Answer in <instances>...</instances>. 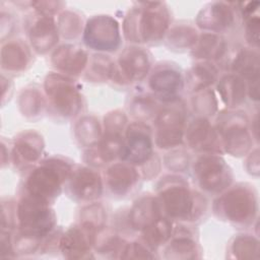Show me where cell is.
I'll return each instance as SVG.
<instances>
[{
    "label": "cell",
    "mask_w": 260,
    "mask_h": 260,
    "mask_svg": "<svg viewBox=\"0 0 260 260\" xmlns=\"http://www.w3.org/2000/svg\"><path fill=\"white\" fill-rule=\"evenodd\" d=\"M157 200L169 218L182 221L198 219L206 207L204 198L178 176H167L160 181Z\"/></svg>",
    "instance_id": "6da1fadb"
},
{
    "label": "cell",
    "mask_w": 260,
    "mask_h": 260,
    "mask_svg": "<svg viewBox=\"0 0 260 260\" xmlns=\"http://www.w3.org/2000/svg\"><path fill=\"white\" fill-rule=\"evenodd\" d=\"M169 24L170 13L164 3H140L126 15L124 34L133 43H155L164 38Z\"/></svg>",
    "instance_id": "7a4b0ae2"
},
{
    "label": "cell",
    "mask_w": 260,
    "mask_h": 260,
    "mask_svg": "<svg viewBox=\"0 0 260 260\" xmlns=\"http://www.w3.org/2000/svg\"><path fill=\"white\" fill-rule=\"evenodd\" d=\"M72 168L71 164L60 157L45 159L28 175L25 181L26 193L50 203L61 193Z\"/></svg>",
    "instance_id": "3957f363"
},
{
    "label": "cell",
    "mask_w": 260,
    "mask_h": 260,
    "mask_svg": "<svg viewBox=\"0 0 260 260\" xmlns=\"http://www.w3.org/2000/svg\"><path fill=\"white\" fill-rule=\"evenodd\" d=\"M215 214L235 224L253 223L257 215L258 203L255 190L247 184H238L228 188L214 201Z\"/></svg>",
    "instance_id": "277c9868"
},
{
    "label": "cell",
    "mask_w": 260,
    "mask_h": 260,
    "mask_svg": "<svg viewBox=\"0 0 260 260\" xmlns=\"http://www.w3.org/2000/svg\"><path fill=\"white\" fill-rule=\"evenodd\" d=\"M19 233L42 240L55 226L56 217L48 201L26 194L16 206Z\"/></svg>",
    "instance_id": "5b68a950"
},
{
    "label": "cell",
    "mask_w": 260,
    "mask_h": 260,
    "mask_svg": "<svg viewBox=\"0 0 260 260\" xmlns=\"http://www.w3.org/2000/svg\"><path fill=\"white\" fill-rule=\"evenodd\" d=\"M248 118L243 112L221 113L215 129L219 134L224 151L234 156H241L251 149L253 139L248 130Z\"/></svg>",
    "instance_id": "8992f818"
},
{
    "label": "cell",
    "mask_w": 260,
    "mask_h": 260,
    "mask_svg": "<svg viewBox=\"0 0 260 260\" xmlns=\"http://www.w3.org/2000/svg\"><path fill=\"white\" fill-rule=\"evenodd\" d=\"M193 175L200 188L208 193H220L233 182V173L224 159L215 153H204L193 164Z\"/></svg>",
    "instance_id": "52a82bcc"
},
{
    "label": "cell",
    "mask_w": 260,
    "mask_h": 260,
    "mask_svg": "<svg viewBox=\"0 0 260 260\" xmlns=\"http://www.w3.org/2000/svg\"><path fill=\"white\" fill-rule=\"evenodd\" d=\"M45 91L56 113L65 118L76 116L82 108V98L70 78L51 73L45 79Z\"/></svg>",
    "instance_id": "ba28073f"
},
{
    "label": "cell",
    "mask_w": 260,
    "mask_h": 260,
    "mask_svg": "<svg viewBox=\"0 0 260 260\" xmlns=\"http://www.w3.org/2000/svg\"><path fill=\"white\" fill-rule=\"evenodd\" d=\"M83 42L86 47L99 52H115L121 45L117 20L110 15H94L84 27Z\"/></svg>",
    "instance_id": "9c48e42d"
},
{
    "label": "cell",
    "mask_w": 260,
    "mask_h": 260,
    "mask_svg": "<svg viewBox=\"0 0 260 260\" xmlns=\"http://www.w3.org/2000/svg\"><path fill=\"white\" fill-rule=\"evenodd\" d=\"M179 101V100H178ZM162 108L155 119V144L159 148H172L183 142L185 134V112L177 102Z\"/></svg>",
    "instance_id": "30bf717a"
},
{
    "label": "cell",
    "mask_w": 260,
    "mask_h": 260,
    "mask_svg": "<svg viewBox=\"0 0 260 260\" xmlns=\"http://www.w3.org/2000/svg\"><path fill=\"white\" fill-rule=\"evenodd\" d=\"M151 66L150 56L146 50L132 46L126 48L117 63H114L112 79L122 84L140 81L143 79Z\"/></svg>",
    "instance_id": "8fae6325"
},
{
    "label": "cell",
    "mask_w": 260,
    "mask_h": 260,
    "mask_svg": "<svg viewBox=\"0 0 260 260\" xmlns=\"http://www.w3.org/2000/svg\"><path fill=\"white\" fill-rule=\"evenodd\" d=\"M152 145L150 128L144 122H133L126 128L121 158L130 165L143 166L152 157Z\"/></svg>",
    "instance_id": "7c38bea8"
},
{
    "label": "cell",
    "mask_w": 260,
    "mask_h": 260,
    "mask_svg": "<svg viewBox=\"0 0 260 260\" xmlns=\"http://www.w3.org/2000/svg\"><path fill=\"white\" fill-rule=\"evenodd\" d=\"M69 195L78 201L88 202L98 199L103 192V181L101 175L87 167L72 168L67 179Z\"/></svg>",
    "instance_id": "4fadbf2b"
},
{
    "label": "cell",
    "mask_w": 260,
    "mask_h": 260,
    "mask_svg": "<svg viewBox=\"0 0 260 260\" xmlns=\"http://www.w3.org/2000/svg\"><path fill=\"white\" fill-rule=\"evenodd\" d=\"M148 85L154 93V98L165 103L178 101L184 87V79L180 70L171 64L158 65L151 73Z\"/></svg>",
    "instance_id": "5bb4252c"
},
{
    "label": "cell",
    "mask_w": 260,
    "mask_h": 260,
    "mask_svg": "<svg viewBox=\"0 0 260 260\" xmlns=\"http://www.w3.org/2000/svg\"><path fill=\"white\" fill-rule=\"evenodd\" d=\"M96 231L82 224L74 225L61 235L59 250L68 259H83L90 257Z\"/></svg>",
    "instance_id": "9a60e30c"
},
{
    "label": "cell",
    "mask_w": 260,
    "mask_h": 260,
    "mask_svg": "<svg viewBox=\"0 0 260 260\" xmlns=\"http://www.w3.org/2000/svg\"><path fill=\"white\" fill-rule=\"evenodd\" d=\"M185 138L190 148L200 151H219L221 141L219 134L204 117L194 119L187 127ZM222 148V147H221Z\"/></svg>",
    "instance_id": "2e32d148"
},
{
    "label": "cell",
    "mask_w": 260,
    "mask_h": 260,
    "mask_svg": "<svg viewBox=\"0 0 260 260\" xmlns=\"http://www.w3.org/2000/svg\"><path fill=\"white\" fill-rule=\"evenodd\" d=\"M196 22L201 29L207 32H221L234 25L235 12L226 3L212 2L199 11Z\"/></svg>",
    "instance_id": "e0dca14e"
},
{
    "label": "cell",
    "mask_w": 260,
    "mask_h": 260,
    "mask_svg": "<svg viewBox=\"0 0 260 260\" xmlns=\"http://www.w3.org/2000/svg\"><path fill=\"white\" fill-rule=\"evenodd\" d=\"M44 149L42 136L35 131L20 133L14 140L12 158L18 168L29 166L40 158Z\"/></svg>",
    "instance_id": "ac0fdd59"
},
{
    "label": "cell",
    "mask_w": 260,
    "mask_h": 260,
    "mask_svg": "<svg viewBox=\"0 0 260 260\" xmlns=\"http://www.w3.org/2000/svg\"><path fill=\"white\" fill-rule=\"evenodd\" d=\"M139 174L128 162H118L109 167L105 173V183L113 195L125 196L137 184Z\"/></svg>",
    "instance_id": "d6986e66"
},
{
    "label": "cell",
    "mask_w": 260,
    "mask_h": 260,
    "mask_svg": "<svg viewBox=\"0 0 260 260\" xmlns=\"http://www.w3.org/2000/svg\"><path fill=\"white\" fill-rule=\"evenodd\" d=\"M53 65L63 73L78 75L88 63L87 53L80 47L64 44L55 49L52 54Z\"/></svg>",
    "instance_id": "ffe728a7"
},
{
    "label": "cell",
    "mask_w": 260,
    "mask_h": 260,
    "mask_svg": "<svg viewBox=\"0 0 260 260\" xmlns=\"http://www.w3.org/2000/svg\"><path fill=\"white\" fill-rule=\"evenodd\" d=\"M30 44L36 52L45 54L58 42L59 31L52 16L40 15L30 25L28 32Z\"/></svg>",
    "instance_id": "44dd1931"
},
{
    "label": "cell",
    "mask_w": 260,
    "mask_h": 260,
    "mask_svg": "<svg viewBox=\"0 0 260 260\" xmlns=\"http://www.w3.org/2000/svg\"><path fill=\"white\" fill-rule=\"evenodd\" d=\"M160 216L161 208L157 198L145 195L134 202L129 212V222L132 229L143 231Z\"/></svg>",
    "instance_id": "7402d4cb"
},
{
    "label": "cell",
    "mask_w": 260,
    "mask_h": 260,
    "mask_svg": "<svg viewBox=\"0 0 260 260\" xmlns=\"http://www.w3.org/2000/svg\"><path fill=\"white\" fill-rule=\"evenodd\" d=\"M217 90L222 102L231 108H236L245 102L247 94L246 83L236 74H228L218 80Z\"/></svg>",
    "instance_id": "603a6c76"
},
{
    "label": "cell",
    "mask_w": 260,
    "mask_h": 260,
    "mask_svg": "<svg viewBox=\"0 0 260 260\" xmlns=\"http://www.w3.org/2000/svg\"><path fill=\"white\" fill-rule=\"evenodd\" d=\"M30 60L29 52L21 42H9L1 50V67L9 72H19L25 69Z\"/></svg>",
    "instance_id": "cb8c5ba5"
},
{
    "label": "cell",
    "mask_w": 260,
    "mask_h": 260,
    "mask_svg": "<svg viewBox=\"0 0 260 260\" xmlns=\"http://www.w3.org/2000/svg\"><path fill=\"white\" fill-rule=\"evenodd\" d=\"M232 71L250 82L258 80L259 54L257 50L252 48L241 49L232 62Z\"/></svg>",
    "instance_id": "d4e9b609"
},
{
    "label": "cell",
    "mask_w": 260,
    "mask_h": 260,
    "mask_svg": "<svg viewBox=\"0 0 260 260\" xmlns=\"http://www.w3.org/2000/svg\"><path fill=\"white\" fill-rule=\"evenodd\" d=\"M226 49L224 40L211 32H203L198 37L197 43L192 48V55L194 58L201 60L218 59L222 57Z\"/></svg>",
    "instance_id": "484cf974"
},
{
    "label": "cell",
    "mask_w": 260,
    "mask_h": 260,
    "mask_svg": "<svg viewBox=\"0 0 260 260\" xmlns=\"http://www.w3.org/2000/svg\"><path fill=\"white\" fill-rule=\"evenodd\" d=\"M173 225L168 217L160 216L152 224L142 231V242L152 251L165 246L172 238Z\"/></svg>",
    "instance_id": "4316f807"
},
{
    "label": "cell",
    "mask_w": 260,
    "mask_h": 260,
    "mask_svg": "<svg viewBox=\"0 0 260 260\" xmlns=\"http://www.w3.org/2000/svg\"><path fill=\"white\" fill-rule=\"evenodd\" d=\"M217 78V69L210 62H201L194 65L186 75L187 86L193 92L208 88Z\"/></svg>",
    "instance_id": "83f0119b"
},
{
    "label": "cell",
    "mask_w": 260,
    "mask_h": 260,
    "mask_svg": "<svg viewBox=\"0 0 260 260\" xmlns=\"http://www.w3.org/2000/svg\"><path fill=\"white\" fill-rule=\"evenodd\" d=\"M164 257L167 259H194L198 258L196 242L187 235L180 234L174 237L165 247Z\"/></svg>",
    "instance_id": "f1b7e54d"
},
{
    "label": "cell",
    "mask_w": 260,
    "mask_h": 260,
    "mask_svg": "<svg viewBox=\"0 0 260 260\" xmlns=\"http://www.w3.org/2000/svg\"><path fill=\"white\" fill-rule=\"evenodd\" d=\"M75 136L83 146L89 148L98 145L102 138L99 121L92 116L82 117L75 125Z\"/></svg>",
    "instance_id": "f546056e"
},
{
    "label": "cell",
    "mask_w": 260,
    "mask_h": 260,
    "mask_svg": "<svg viewBox=\"0 0 260 260\" xmlns=\"http://www.w3.org/2000/svg\"><path fill=\"white\" fill-rule=\"evenodd\" d=\"M198 35L194 27L186 24H179L172 27L167 35V44L176 50L193 48L197 43Z\"/></svg>",
    "instance_id": "4dcf8cb0"
},
{
    "label": "cell",
    "mask_w": 260,
    "mask_h": 260,
    "mask_svg": "<svg viewBox=\"0 0 260 260\" xmlns=\"http://www.w3.org/2000/svg\"><path fill=\"white\" fill-rule=\"evenodd\" d=\"M230 250L235 258L257 259L259 256V243L255 237L242 234L233 239Z\"/></svg>",
    "instance_id": "1f68e13d"
},
{
    "label": "cell",
    "mask_w": 260,
    "mask_h": 260,
    "mask_svg": "<svg viewBox=\"0 0 260 260\" xmlns=\"http://www.w3.org/2000/svg\"><path fill=\"white\" fill-rule=\"evenodd\" d=\"M114 69V62L105 55H93L89 60L86 78L91 81H105L112 77Z\"/></svg>",
    "instance_id": "d6a6232c"
},
{
    "label": "cell",
    "mask_w": 260,
    "mask_h": 260,
    "mask_svg": "<svg viewBox=\"0 0 260 260\" xmlns=\"http://www.w3.org/2000/svg\"><path fill=\"white\" fill-rule=\"evenodd\" d=\"M107 213L104 206L100 203H91L80 210V224L99 231L104 228Z\"/></svg>",
    "instance_id": "836d02e7"
},
{
    "label": "cell",
    "mask_w": 260,
    "mask_h": 260,
    "mask_svg": "<svg viewBox=\"0 0 260 260\" xmlns=\"http://www.w3.org/2000/svg\"><path fill=\"white\" fill-rule=\"evenodd\" d=\"M45 106L41 92L37 89H25L19 95V109L26 117H35L42 112Z\"/></svg>",
    "instance_id": "e575fe53"
},
{
    "label": "cell",
    "mask_w": 260,
    "mask_h": 260,
    "mask_svg": "<svg viewBox=\"0 0 260 260\" xmlns=\"http://www.w3.org/2000/svg\"><path fill=\"white\" fill-rule=\"evenodd\" d=\"M57 28L64 39H75L82 29V20L72 11H64L60 14Z\"/></svg>",
    "instance_id": "d590c367"
},
{
    "label": "cell",
    "mask_w": 260,
    "mask_h": 260,
    "mask_svg": "<svg viewBox=\"0 0 260 260\" xmlns=\"http://www.w3.org/2000/svg\"><path fill=\"white\" fill-rule=\"evenodd\" d=\"M192 100L194 110L201 115V117L212 116L217 110V102L212 90L205 88L194 92Z\"/></svg>",
    "instance_id": "8d00e7d4"
},
{
    "label": "cell",
    "mask_w": 260,
    "mask_h": 260,
    "mask_svg": "<svg viewBox=\"0 0 260 260\" xmlns=\"http://www.w3.org/2000/svg\"><path fill=\"white\" fill-rule=\"evenodd\" d=\"M150 95H138L132 101L131 112L140 122H144L156 113L155 100Z\"/></svg>",
    "instance_id": "74e56055"
},
{
    "label": "cell",
    "mask_w": 260,
    "mask_h": 260,
    "mask_svg": "<svg viewBox=\"0 0 260 260\" xmlns=\"http://www.w3.org/2000/svg\"><path fill=\"white\" fill-rule=\"evenodd\" d=\"M127 124V117L122 111H113L105 117V133L123 134Z\"/></svg>",
    "instance_id": "f35d334b"
},
{
    "label": "cell",
    "mask_w": 260,
    "mask_h": 260,
    "mask_svg": "<svg viewBox=\"0 0 260 260\" xmlns=\"http://www.w3.org/2000/svg\"><path fill=\"white\" fill-rule=\"evenodd\" d=\"M152 250L147 247L143 242H132L127 243L124 251L121 255V258H133V259H145V258H154V255L151 254Z\"/></svg>",
    "instance_id": "ab89813d"
},
{
    "label": "cell",
    "mask_w": 260,
    "mask_h": 260,
    "mask_svg": "<svg viewBox=\"0 0 260 260\" xmlns=\"http://www.w3.org/2000/svg\"><path fill=\"white\" fill-rule=\"evenodd\" d=\"M165 162L168 169L172 171L184 172L188 168L189 162V155L185 150L176 149L170 152L165 157Z\"/></svg>",
    "instance_id": "60d3db41"
},
{
    "label": "cell",
    "mask_w": 260,
    "mask_h": 260,
    "mask_svg": "<svg viewBox=\"0 0 260 260\" xmlns=\"http://www.w3.org/2000/svg\"><path fill=\"white\" fill-rule=\"evenodd\" d=\"M246 40L252 49L257 50L259 45V18L253 15L248 18L246 25Z\"/></svg>",
    "instance_id": "b9f144b4"
},
{
    "label": "cell",
    "mask_w": 260,
    "mask_h": 260,
    "mask_svg": "<svg viewBox=\"0 0 260 260\" xmlns=\"http://www.w3.org/2000/svg\"><path fill=\"white\" fill-rule=\"evenodd\" d=\"M62 4L60 2H32L31 5H34L36 10L40 13V15L45 16H51V14L55 13L59 8L58 6Z\"/></svg>",
    "instance_id": "7bdbcfd3"
},
{
    "label": "cell",
    "mask_w": 260,
    "mask_h": 260,
    "mask_svg": "<svg viewBox=\"0 0 260 260\" xmlns=\"http://www.w3.org/2000/svg\"><path fill=\"white\" fill-rule=\"evenodd\" d=\"M247 169L248 172L252 175L258 176L259 174V155H258V148L252 151L247 159Z\"/></svg>",
    "instance_id": "ee69618b"
},
{
    "label": "cell",
    "mask_w": 260,
    "mask_h": 260,
    "mask_svg": "<svg viewBox=\"0 0 260 260\" xmlns=\"http://www.w3.org/2000/svg\"><path fill=\"white\" fill-rule=\"evenodd\" d=\"M247 94L249 95V98L251 100L254 101H258V96H259V90H258V80L256 81H252L250 82L248 88H247Z\"/></svg>",
    "instance_id": "f6af8a7d"
}]
</instances>
